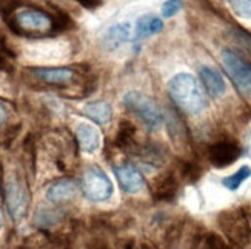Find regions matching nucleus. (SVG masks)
<instances>
[{
    "mask_svg": "<svg viewBox=\"0 0 251 249\" xmlns=\"http://www.w3.org/2000/svg\"><path fill=\"white\" fill-rule=\"evenodd\" d=\"M6 23L13 28L17 34L22 36H43L51 32L62 31L68 25V17L59 13L57 19L50 16V13L34 6L14 9L5 17Z\"/></svg>",
    "mask_w": 251,
    "mask_h": 249,
    "instance_id": "nucleus-1",
    "label": "nucleus"
},
{
    "mask_svg": "<svg viewBox=\"0 0 251 249\" xmlns=\"http://www.w3.org/2000/svg\"><path fill=\"white\" fill-rule=\"evenodd\" d=\"M171 100L180 111L187 114H199L205 110L206 102L199 88V83L191 74L179 72L170 79L167 85Z\"/></svg>",
    "mask_w": 251,
    "mask_h": 249,
    "instance_id": "nucleus-2",
    "label": "nucleus"
},
{
    "mask_svg": "<svg viewBox=\"0 0 251 249\" xmlns=\"http://www.w3.org/2000/svg\"><path fill=\"white\" fill-rule=\"evenodd\" d=\"M124 105L129 113H133L151 131H156V129L160 128L163 115L157 103L150 95L140 91H128L124 95Z\"/></svg>",
    "mask_w": 251,
    "mask_h": 249,
    "instance_id": "nucleus-3",
    "label": "nucleus"
},
{
    "mask_svg": "<svg viewBox=\"0 0 251 249\" xmlns=\"http://www.w3.org/2000/svg\"><path fill=\"white\" fill-rule=\"evenodd\" d=\"M222 65L225 72L230 75L237 91L245 97H251V67L231 49H224Z\"/></svg>",
    "mask_w": 251,
    "mask_h": 249,
    "instance_id": "nucleus-4",
    "label": "nucleus"
},
{
    "mask_svg": "<svg viewBox=\"0 0 251 249\" xmlns=\"http://www.w3.org/2000/svg\"><path fill=\"white\" fill-rule=\"evenodd\" d=\"M82 191L91 202H105L113 196V183L102 169L91 166L83 172Z\"/></svg>",
    "mask_w": 251,
    "mask_h": 249,
    "instance_id": "nucleus-5",
    "label": "nucleus"
},
{
    "mask_svg": "<svg viewBox=\"0 0 251 249\" xmlns=\"http://www.w3.org/2000/svg\"><path fill=\"white\" fill-rule=\"evenodd\" d=\"M5 202L11 219L14 222L24 219L29 204V192L25 183L16 177L9 179L5 185Z\"/></svg>",
    "mask_w": 251,
    "mask_h": 249,
    "instance_id": "nucleus-6",
    "label": "nucleus"
},
{
    "mask_svg": "<svg viewBox=\"0 0 251 249\" xmlns=\"http://www.w3.org/2000/svg\"><path fill=\"white\" fill-rule=\"evenodd\" d=\"M219 226L225 235L237 246H247L251 240L248 222L241 211H225L219 215Z\"/></svg>",
    "mask_w": 251,
    "mask_h": 249,
    "instance_id": "nucleus-7",
    "label": "nucleus"
},
{
    "mask_svg": "<svg viewBox=\"0 0 251 249\" xmlns=\"http://www.w3.org/2000/svg\"><path fill=\"white\" fill-rule=\"evenodd\" d=\"M242 149L239 148L234 142H228V140H222L210 146L208 149V160L210 163L216 168H226L233 165L234 161L241 157Z\"/></svg>",
    "mask_w": 251,
    "mask_h": 249,
    "instance_id": "nucleus-8",
    "label": "nucleus"
},
{
    "mask_svg": "<svg viewBox=\"0 0 251 249\" xmlns=\"http://www.w3.org/2000/svg\"><path fill=\"white\" fill-rule=\"evenodd\" d=\"M29 72L43 83L51 86H70L75 80V74L71 68H29Z\"/></svg>",
    "mask_w": 251,
    "mask_h": 249,
    "instance_id": "nucleus-9",
    "label": "nucleus"
},
{
    "mask_svg": "<svg viewBox=\"0 0 251 249\" xmlns=\"http://www.w3.org/2000/svg\"><path fill=\"white\" fill-rule=\"evenodd\" d=\"M114 174L119 181L121 188L128 194H137L142 188H144L145 181L140 172L133 165H122L114 168Z\"/></svg>",
    "mask_w": 251,
    "mask_h": 249,
    "instance_id": "nucleus-10",
    "label": "nucleus"
},
{
    "mask_svg": "<svg viewBox=\"0 0 251 249\" xmlns=\"http://www.w3.org/2000/svg\"><path fill=\"white\" fill-rule=\"evenodd\" d=\"M131 34V26L128 22H122V23H116L111 28H108L106 32L102 37V46L108 52H114L119 48H122L125 43L129 40Z\"/></svg>",
    "mask_w": 251,
    "mask_h": 249,
    "instance_id": "nucleus-11",
    "label": "nucleus"
},
{
    "mask_svg": "<svg viewBox=\"0 0 251 249\" xmlns=\"http://www.w3.org/2000/svg\"><path fill=\"white\" fill-rule=\"evenodd\" d=\"M199 77L203 85V88L210 97L213 99H221L226 91V85L222 75L217 72L214 68L210 67H202L199 69Z\"/></svg>",
    "mask_w": 251,
    "mask_h": 249,
    "instance_id": "nucleus-12",
    "label": "nucleus"
},
{
    "mask_svg": "<svg viewBox=\"0 0 251 249\" xmlns=\"http://www.w3.org/2000/svg\"><path fill=\"white\" fill-rule=\"evenodd\" d=\"M163 29V20L154 14H145L137 19L134 31V45L147 40L151 36H156Z\"/></svg>",
    "mask_w": 251,
    "mask_h": 249,
    "instance_id": "nucleus-13",
    "label": "nucleus"
},
{
    "mask_svg": "<svg viewBox=\"0 0 251 249\" xmlns=\"http://www.w3.org/2000/svg\"><path fill=\"white\" fill-rule=\"evenodd\" d=\"M79 194V185L77 181H74L71 179H63L48 188L47 191V199L52 203H63L73 200Z\"/></svg>",
    "mask_w": 251,
    "mask_h": 249,
    "instance_id": "nucleus-14",
    "label": "nucleus"
},
{
    "mask_svg": "<svg viewBox=\"0 0 251 249\" xmlns=\"http://www.w3.org/2000/svg\"><path fill=\"white\" fill-rule=\"evenodd\" d=\"M75 138H77L79 148L83 153H94L100 148V133L96 126L90 123H79L75 129Z\"/></svg>",
    "mask_w": 251,
    "mask_h": 249,
    "instance_id": "nucleus-15",
    "label": "nucleus"
},
{
    "mask_svg": "<svg viewBox=\"0 0 251 249\" xmlns=\"http://www.w3.org/2000/svg\"><path fill=\"white\" fill-rule=\"evenodd\" d=\"M179 189V183L173 172L159 177L152 185V197L156 200H171Z\"/></svg>",
    "mask_w": 251,
    "mask_h": 249,
    "instance_id": "nucleus-16",
    "label": "nucleus"
},
{
    "mask_svg": "<svg viewBox=\"0 0 251 249\" xmlns=\"http://www.w3.org/2000/svg\"><path fill=\"white\" fill-rule=\"evenodd\" d=\"M83 113L99 125H106L113 117V108L105 100H93L83 106Z\"/></svg>",
    "mask_w": 251,
    "mask_h": 249,
    "instance_id": "nucleus-17",
    "label": "nucleus"
},
{
    "mask_svg": "<svg viewBox=\"0 0 251 249\" xmlns=\"http://www.w3.org/2000/svg\"><path fill=\"white\" fill-rule=\"evenodd\" d=\"M134 136H136L134 125L131 122L122 120L121 125H119L117 134H116V145L121 146V148H126V146H129L131 143H133Z\"/></svg>",
    "mask_w": 251,
    "mask_h": 249,
    "instance_id": "nucleus-18",
    "label": "nucleus"
},
{
    "mask_svg": "<svg viewBox=\"0 0 251 249\" xmlns=\"http://www.w3.org/2000/svg\"><path fill=\"white\" fill-rule=\"evenodd\" d=\"M250 176H251V168L245 165V166H242V168H239V169L234 172V174H231V176H228V177L222 179V185H224L226 189L236 191V189H239V186H241L247 179H250Z\"/></svg>",
    "mask_w": 251,
    "mask_h": 249,
    "instance_id": "nucleus-19",
    "label": "nucleus"
},
{
    "mask_svg": "<svg viewBox=\"0 0 251 249\" xmlns=\"http://www.w3.org/2000/svg\"><path fill=\"white\" fill-rule=\"evenodd\" d=\"M167 128H168V133H170V136H171V140L174 143H182L183 140H185V131H183V126H182V123H180V120L179 118L174 115L173 113H170L168 114V117H167Z\"/></svg>",
    "mask_w": 251,
    "mask_h": 249,
    "instance_id": "nucleus-20",
    "label": "nucleus"
},
{
    "mask_svg": "<svg viewBox=\"0 0 251 249\" xmlns=\"http://www.w3.org/2000/svg\"><path fill=\"white\" fill-rule=\"evenodd\" d=\"M233 13L237 17L250 20L251 19V0H228Z\"/></svg>",
    "mask_w": 251,
    "mask_h": 249,
    "instance_id": "nucleus-21",
    "label": "nucleus"
},
{
    "mask_svg": "<svg viewBox=\"0 0 251 249\" xmlns=\"http://www.w3.org/2000/svg\"><path fill=\"white\" fill-rule=\"evenodd\" d=\"M202 249H228V246L219 235L210 232L205 235V239L202 242Z\"/></svg>",
    "mask_w": 251,
    "mask_h": 249,
    "instance_id": "nucleus-22",
    "label": "nucleus"
},
{
    "mask_svg": "<svg viewBox=\"0 0 251 249\" xmlns=\"http://www.w3.org/2000/svg\"><path fill=\"white\" fill-rule=\"evenodd\" d=\"M183 6V0H167L165 3L162 5V16L163 17H173L176 16Z\"/></svg>",
    "mask_w": 251,
    "mask_h": 249,
    "instance_id": "nucleus-23",
    "label": "nucleus"
},
{
    "mask_svg": "<svg viewBox=\"0 0 251 249\" xmlns=\"http://www.w3.org/2000/svg\"><path fill=\"white\" fill-rule=\"evenodd\" d=\"M201 176V169L193 165V163H185L183 168H182V177L183 179H187L188 181H194V180H198Z\"/></svg>",
    "mask_w": 251,
    "mask_h": 249,
    "instance_id": "nucleus-24",
    "label": "nucleus"
},
{
    "mask_svg": "<svg viewBox=\"0 0 251 249\" xmlns=\"http://www.w3.org/2000/svg\"><path fill=\"white\" fill-rule=\"evenodd\" d=\"M77 2L86 9H97L102 5V0H77Z\"/></svg>",
    "mask_w": 251,
    "mask_h": 249,
    "instance_id": "nucleus-25",
    "label": "nucleus"
},
{
    "mask_svg": "<svg viewBox=\"0 0 251 249\" xmlns=\"http://www.w3.org/2000/svg\"><path fill=\"white\" fill-rule=\"evenodd\" d=\"M5 118H6V111H5L3 105L0 103V125H2V123L5 122Z\"/></svg>",
    "mask_w": 251,
    "mask_h": 249,
    "instance_id": "nucleus-26",
    "label": "nucleus"
},
{
    "mask_svg": "<svg viewBox=\"0 0 251 249\" xmlns=\"http://www.w3.org/2000/svg\"><path fill=\"white\" fill-rule=\"evenodd\" d=\"M3 226V215H2V211H0V229H2Z\"/></svg>",
    "mask_w": 251,
    "mask_h": 249,
    "instance_id": "nucleus-27",
    "label": "nucleus"
},
{
    "mask_svg": "<svg viewBox=\"0 0 251 249\" xmlns=\"http://www.w3.org/2000/svg\"><path fill=\"white\" fill-rule=\"evenodd\" d=\"M97 249H108V248H105V246H100V248H97Z\"/></svg>",
    "mask_w": 251,
    "mask_h": 249,
    "instance_id": "nucleus-28",
    "label": "nucleus"
},
{
    "mask_svg": "<svg viewBox=\"0 0 251 249\" xmlns=\"http://www.w3.org/2000/svg\"><path fill=\"white\" fill-rule=\"evenodd\" d=\"M144 249H150V248L148 246H144Z\"/></svg>",
    "mask_w": 251,
    "mask_h": 249,
    "instance_id": "nucleus-29",
    "label": "nucleus"
}]
</instances>
